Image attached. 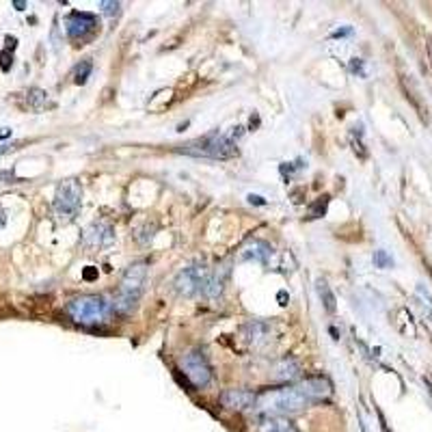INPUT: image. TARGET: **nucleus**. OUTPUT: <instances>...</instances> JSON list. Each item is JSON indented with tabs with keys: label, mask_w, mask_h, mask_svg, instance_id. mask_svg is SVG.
<instances>
[{
	"label": "nucleus",
	"mask_w": 432,
	"mask_h": 432,
	"mask_svg": "<svg viewBox=\"0 0 432 432\" xmlns=\"http://www.w3.org/2000/svg\"><path fill=\"white\" fill-rule=\"evenodd\" d=\"M329 393H331V385L327 378H307L305 383H298L292 387L264 391L262 395H257L253 408L270 417H285L290 413H298L309 402L320 400Z\"/></svg>",
	"instance_id": "nucleus-1"
},
{
	"label": "nucleus",
	"mask_w": 432,
	"mask_h": 432,
	"mask_svg": "<svg viewBox=\"0 0 432 432\" xmlns=\"http://www.w3.org/2000/svg\"><path fill=\"white\" fill-rule=\"evenodd\" d=\"M111 311H113L111 302L104 296H99V294H84V296L69 300V305H67L69 318L76 324H82V327H99V324H106L108 318H111Z\"/></svg>",
	"instance_id": "nucleus-2"
},
{
	"label": "nucleus",
	"mask_w": 432,
	"mask_h": 432,
	"mask_svg": "<svg viewBox=\"0 0 432 432\" xmlns=\"http://www.w3.org/2000/svg\"><path fill=\"white\" fill-rule=\"evenodd\" d=\"M145 281H147V266L143 262L132 264L126 270L124 279H121V287H119V294L115 296L113 307L119 313L134 311L136 302H139L141 294H143V287H145Z\"/></svg>",
	"instance_id": "nucleus-3"
},
{
	"label": "nucleus",
	"mask_w": 432,
	"mask_h": 432,
	"mask_svg": "<svg viewBox=\"0 0 432 432\" xmlns=\"http://www.w3.org/2000/svg\"><path fill=\"white\" fill-rule=\"evenodd\" d=\"M179 367H182L184 376L192 383V387L201 389L210 383V378H212L210 363H207V359L201 350H188L182 359H179Z\"/></svg>",
	"instance_id": "nucleus-4"
},
{
	"label": "nucleus",
	"mask_w": 432,
	"mask_h": 432,
	"mask_svg": "<svg viewBox=\"0 0 432 432\" xmlns=\"http://www.w3.org/2000/svg\"><path fill=\"white\" fill-rule=\"evenodd\" d=\"M186 151L199 154V156H212V158H229V156L236 154V145L225 134L214 132L210 136H203V139L186 145Z\"/></svg>",
	"instance_id": "nucleus-5"
},
{
	"label": "nucleus",
	"mask_w": 432,
	"mask_h": 432,
	"mask_svg": "<svg viewBox=\"0 0 432 432\" xmlns=\"http://www.w3.org/2000/svg\"><path fill=\"white\" fill-rule=\"evenodd\" d=\"M80 197L82 188L76 179H67L59 186V190L54 194V210L61 219H74L80 210Z\"/></svg>",
	"instance_id": "nucleus-6"
},
{
	"label": "nucleus",
	"mask_w": 432,
	"mask_h": 432,
	"mask_svg": "<svg viewBox=\"0 0 432 432\" xmlns=\"http://www.w3.org/2000/svg\"><path fill=\"white\" fill-rule=\"evenodd\" d=\"M207 281H210V270L205 266H188L177 275L175 279V290L182 296H197L199 292H205Z\"/></svg>",
	"instance_id": "nucleus-7"
},
{
	"label": "nucleus",
	"mask_w": 432,
	"mask_h": 432,
	"mask_svg": "<svg viewBox=\"0 0 432 432\" xmlns=\"http://www.w3.org/2000/svg\"><path fill=\"white\" fill-rule=\"evenodd\" d=\"M95 24H97L95 16H91V13H82V11H74L67 20H65L67 35H69V37H74V39L89 35L93 28H95Z\"/></svg>",
	"instance_id": "nucleus-8"
},
{
	"label": "nucleus",
	"mask_w": 432,
	"mask_h": 432,
	"mask_svg": "<svg viewBox=\"0 0 432 432\" xmlns=\"http://www.w3.org/2000/svg\"><path fill=\"white\" fill-rule=\"evenodd\" d=\"M257 395L251 391H244V389H227L225 393L221 395V404L234 410H244V408H253L255 406Z\"/></svg>",
	"instance_id": "nucleus-9"
},
{
	"label": "nucleus",
	"mask_w": 432,
	"mask_h": 432,
	"mask_svg": "<svg viewBox=\"0 0 432 432\" xmlns=\"http://www.w3.org/2000/svg\"><path fill=\"white\" fill-rule=\"evenodd\" d=\"M115 240V232L106 223H93V225L84 232V242L89 247H106Z\"/></svg>",
	"instance_id": "nucleus-10"
},
{
	"label": "nucleus",
	"mask_w": 432,
	"mask_h": 432,
	"mask_svg": "<svg viewBox=\"0 0 432 432\" xmlns=\"http://www.w3.org/2000/svg\"><path fill=\"white\" fill-rule=\"evenodd\" d=\"M272 255V249L268 247L266 242H262V240H253V242H249L247 247L242 249V259H253V262H266Z\"/></svg>",
	"instance_id": "nucleus-11"
},
{
	"label": "nucleus",
	"mask_w": 432,
	"mask_h": 432,
	"mask_svg": "<svg viewBox=\"0 0 432 432\" xmlns=\"http://www.w3.org/2000/svg\"><path fill=\"white\" fill-rule=\"evenodd\" d=\"M298 374V365L294 359H283L272 367V380H292Z\"/></svg>",
	"instance_id": "nucleus-12"
},
{
	"label": "nucleus",
	"mask_w": 432,
	"mask_h": 432,
	"mask_svg": "<svg viewBox=\"0 0 432 432\" xmlns=\"http://www.w3.org/2000/svg\"><path fill=\"white\" fill-rule=\"evenodd\" d=\"M227 275H229V268H227V266H221V268L216 270L214 275H210V281H207V287H205L207 296H219V294L223 292V285H225Z\"/></svg>",
	"instance_id": "nucleus-13"
},
{
	"label": "nucleus",
	"mask_w": 432,
	"mask_h": 432,
	"mask_svg": "<svg viewBox=\"0 0 432 432\" xmlns=\"http://www.w3.org/2000/svg\"><path fill=\"white\" fill-rule=\"evenodd\" d=\"M262 432H298V428L285 417H270L262 426Z\"/></svg>",
	"instance_id": "nucleus-14"
},
{
	"label": "nucleus",
	"mask_w": 432,
	"mask_h": 432,
	"mask_svg": "<svg viewBox=\"0 0 432 432\" xmlns=\"http://www.w3.org/2000/svg\"><path fill=\"white\" fill-rule=\"evenodd\" d=\"M318 294H320V298H324V307H327L329 311H335V296H333V292L329 290L327 281H318Z\"/></svg>",
	"instance_id": "nucleus-15"
},
{
	"label": "nucleus",
	"mask_w": 432,
	"mask_h": 432,
	"mask_svg": "<svg viewBox=\"0 0 432 432\" xmlns=\"http://www.w3.org/2000/svg\"><path fill=\"white\" fill-rule=\"evenodd\" d=\"M374 264H376L378 268H391L393 259H391V255H389L387 251H376V253H374Z\"/></svg>",
	"instance_id": "nucleus-16"
},
{
	"label": "nucleus",
	"mask_w": 432,
	"mask_h": 432,
	"mask_svg": "<svg viewBox=\"0 0 432 432\" xmlns=\"http://www.w3.org/2000/svg\"><path fill=\"white\" fill-rule=\"evenodd\" d=\"M89 71H91V63L84 61V63H82V69L78 67V71H76V82L82 84V82L86 80V76H89Z\"/></svg>",
	"instance_id": "nucleus-17"
},
{
	"label": "nucleus",
	"mask_w": 432,
	"mask_h": 432,
	"mask_svg": "<svg viewBox=\"0 0 432 432\" xmlns=\"http://www.w3.org/2000/svg\"><path fill=\"white\" fill-rule=\"evenodd\" d=\"M324 212H327V197H322L318 203L311 205V210H309V214H311L313 219H315V216H322Z\"/></svg>",
	"instance_id": "nucleus-18"
},
{
	"label": "nucleus",
	"mask_w": 432,
	"mask_h": 432,
	"mask_svg": "<svg viewBox=\"0 0 432 432\" xmlns=\"http://www.w3.org/2000/svg\"><path fill=\"white\" fill-rule=\"evenodd\" d=\"M99 7L104 9L106 16H117L119 13V3H99Z\"/></svg>",
	"instance_id": "nucleus-19"
},
{
	"label": "nucleus",
	"mask_w": 432,
	"mask_h": 432,
	"mask_svg": "<svg viewBox=\"0 0 432 432\" xmlns=\"http://www.w3.org/2000/svg\"><path fill=\"white\" fill-rule=\"evenodd\" d=\"M249 201H251V203H259V205H264V199H262V197H257V194H249Z\"/></svg>",
	"instance_id": "nucleus-20"
},
{
	"label": "nucleus",
	"mask_w": 432,
	"mask_h": 432,
	"mask_svg": "<svg viewBox=\"0 0 432 432\" xmlns=\"http://www.w3.org/2000/svg\"><path fill=\"white\" fill-rule=\"evenodd\" d=\"M5 223H7V214H5V210L0 207V229L5 227Z\"/></svg>",
	"instance_id": "nucleus-21"
},
{
	"label": "nucleus",
	"mask_w": 432,
	"mask_h": 432,
	"mask_svg": "<svg viewBox=\"0 0 432 432\" xmlns=\"http://www.w3.org/2000/svg\"><path fill=\"white\" fill-rule=\"evenodd\" d=\"M13 147H16V145H3V147H0V154H7V151H11Z\"/></svg>",
	"instance_id": "nucleus-22"
},
{
	"label": "nucleus",
	"mask_w": 432,
	"mask_h": 432,
	"mask_svg": "<svg viewBox=\"0 0 432 432\" xmlns=\"http://www.w3.org/2000/svg\"><path fill=\"white\" fill-rule=\"evenodd\" d=\"M9 134H11V130H7V128H5L3 132H0V139H7V136H9Z\"/></svg>",
	"instance_id": "nucleus-23"
},
{
	"label": "nucleus",
	"mask_w": 432,
	"mask_h": 432,
	"mask_svg": "<svg viewBox=\"0 0 432 432\" xmlns=\"http://www.w3.org/2000/svg\"><path fill=\"white\" fill-rule=\"evenodd\" d=\"M93 277H95V272H91V270L84 272V279H93Z\"/></svg>",
	"instance_id": "nucleus-24"
},
{
	"label": "nucleus",
	"mask_w": 432,
	"mask_h": 432,
	"mask_svg": "<svg viewBox=\"0 0 432 432\" xmlns=\"http://www.w3.org/2000/svg\"><path fill=\"white\" fill-rule=\"evenodd\" d=\"M430 54H432V39H430Z\"/></svg>",
	"instance_id": "nucleus-25"
}]
</instances>
